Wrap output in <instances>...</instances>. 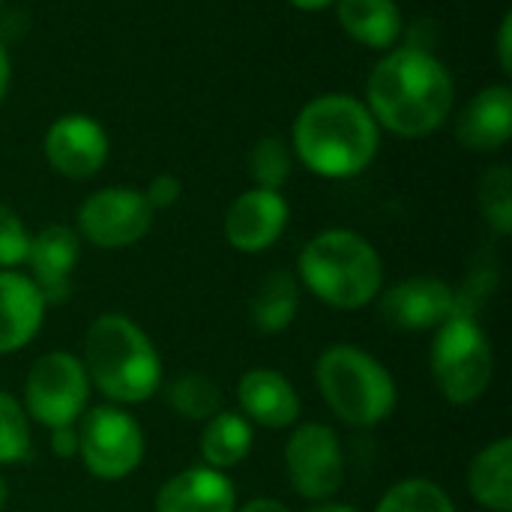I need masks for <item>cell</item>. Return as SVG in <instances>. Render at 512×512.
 Wrapping results in <instances>:
<instances>
[{
	"label": "cell",
	"mask_w": 512,
	"mask_h": 512,
	"mask_svg": "<svg viewBox=\"0 0 512 512\" xmlns=\"http://www.w3.org/2000/svg\"><path fill=\"white\" fill-rule=\"evenodd\" d=\"M300 312V282L291 270L279 267L270 270L249 303V321L261 336H279L285 333Z\"/></svg>",
	"instance_id": "obj_22"
},
{
	"label": "cell",
	"mask_w": 512,
	"mask_h": 512,
	"mask_svg": "<svg viewBox=\"0 0 512 512\" xmlns=\"http://www.w3.org/2000/svg\"><path fill=\"white\" fill-rule=\"evenodd\" d=\"M252 450H255V426L237 408H222L216 417H210L201 426L198 453L207 468L228 474L240 468L252 456Z\"/></svg>",
	"instance_id": "obj_20"
},
{
	"label": "cell",
	"mask_w": 512,
	"mask_h": 512,
	"mask_svg": "<svg viewBox=\"0 0 512 512\" xmlns=\"http://www.w3.org/2000/svg\"><path fill=\"white\" fill-rule=\"evenodd\" d=\"M291 6H297V9H303V12H318V9H327V6H333L336 0H288Z\"/></svg>",
	"instance_id": "obj_35"
},
{
	"label": "cell",
	"mask_w": 512,
	"mask_h": 512,
	"mask_svg": "<svg viewBox=\"0 0 512 512\" xmlns=\"http://www.w3.org/2000/svg\"><path fill=\"white\" fill-rule=\"evenodd\" d=\"M306 512H363L360 507H354V504H342V501H321V504H312Z\"/></svg>",
	"instance_id": "obj_34"
},
{
	"label": "cell",
	"mask_w": 512,
	"mask_h": 512,
	"mask_svg": "<svg viewBox=\"0 0 512 512\" xmlns=\"http://www.w3.org/2000/svg\"><path fill=\"white\" fill-rule=\"evenodd\" d=\"M9 507V486H6V480L0 477V512Z\"/></svg>",
	"instance_id": "obj_36"
},
{
	"label": "cell",
	"mask_w": 512,
	"mask_h": 512,
	"mask_svg": "<svg viewBox=\"0 0 512 512\" xmlns=\"http://www.w3.org/2000/svg\"><path fill=\"white\" fill-rule=\"evenodd\" d=\"M339 27L363 48L390 51L405 33V18L396 0H336Z\"/></svg>",
	"instance_id": "obj_19"
},
{
	"label": "cell",
	"mask_w": 512,
	"mask_h": 512,
	"mask_svg": "<svg viewBox=\"0 0 512 512\" xmlns=\"http://www.w3.org/2000/svg\"><path fill=\"white\" fill-rule=\"evenodd\" d=\"M498 66L504 75L512 72V12L504 15L501 30H498Z\"/></svg>",
	"instance_id": "obj_31"
},
{
	"label": "cell",
	"mask_w": 512,
	"mask_h": 512,
	"mask_svg": "<svg viewBox=\"0 0 512 512\" xmlns=\"http://www.w3.org/2000/svg\"><path fill=\"white\" fill-rule=\"evenodd\" d=\"M237 486L225 471L192 465L171 474L156 498V512H237Z\"/></svg>",
	"instance_id": "obj_16"
},
{
	"label": "cell",
	"mask_w": 512,
	"mask_h": 512,
	"mask_svg": "<svg viewBox=\"0 0 512 512\" xmlns=\"http://www.w3.org/2000/svg\"><path fill=\"white\" fill-rule=\"evenodd\" d=\"M237 411L252 426L282 432L300 423L303 399L279 369L255 366L246 369L237 381Z\"/></svg>",
	"instance_id": "obj_15"
},
{
	"label": "cell",
	"mask_w": 512,
	"mask_h": 512,
	"mask_svg": "<svg viewBox=\"0 0 512 512\" xmlns=\"http://www.w3.org/2000/svg\"><path fill=\"white\" fill-rule=\"evenodd\" d=\"M512 135L510 84H489L477 90L456 117V138L474 153L501 150Z\"/></svg>",
	"instance_id": "obj_18"
},
{
	"label": "cell",
	"mask_w": 512,
	"mask_h": 512,
	"mask_svg": "<svg viewBox=\"0 0 512 512\" xmlns=\"http://www.w3.org/2000/svg\"><path fill=\"white\" fill-rule=\"evenodd\" d=\"M81 258V237L72 225H45L30 237L27 276L36 282L48 306H60L72 294V273Z\"/></svg>",
	"instance_id": "obj_14"
},
{
	"label": "cell",
	"mask_w": 512,
	"mask_h": 512,
	"mask_svg": "<svg viewBox=\"0 0 512 512\" xmlns=\"http://www.w3.org/2000/svg\"><path fill=\"white\" fill-rule=\"evenodd\" d=\"M78 429V456L90 477L117 483L132 477L144 456L147 438L141 423L120 405H93L75 423Z\"/></svg>",
	"instance_id": "obj_7"
},
{
	"label": "cell",
	"mask_w": 512,
	"mask_h": 512,
	"mask_svg": "<svg viewBox=\"0 0 512 512\" xmlns=\"http://www.w3.org/2000/svg\"><path fill=\"white\" fill-rule=\"evenodd\" d=\"M165 402L177 417H183L186 423H201V426L225 408L222 387L204 372L177 375L165 387Z\"/></svg>",
	"instance_id": "obj_23"
},
{
	"label": "cell",
	"mask_w": 512,
	"mask_h": 512,
	"mask_svg": "<svg viewBox=\"0 0 512 512\" xmlns=\"http://www.w3.org/2000/svg\"><path fill=\"white\" fill-rule=\"evenodd\" d=\"M9 81H12V60H9V51L6 45L0 42V105L9 93Z\"/></svg>",
	"instance_id": "obj_33"
},
{
	"label": "cell",
	"mask_w": 512,
	"mask_h": 512,
	"mask_svg": "<svg viewBox=\"0 0 512 512\" xmlns=\"http://www.w3.org/2000/svg\"><path fill=\"white\" fill-rule=\"evenodd\" d=\"M48 303L36 282L18 270H0V357L24 351L45 324Z\"/></svg>",
	"instance_id": "obj_17"
},
{
	"label": "cell",
	"mask_w": 512,
	"mask_h": 512,
	"mask_svg": "<svg viewBox=\"0 0 512 512\" xmlns=\"http://www.w3.org/2000/svg\"><path fill=\"white\" fill-rule=\"evenodd\" d=\"M363 102L381 129L417 141L438 132L453 114L456 81L429 45H396L369 72Z\"/></svg>",
	"instance_id": "obj_1"
},
{
	"label": "cell",
	"mask_w": 512,
	"mask_h": 512,
	"mask_svg": "<svg viewBox=\"0 0 512 512\" xmlns=\"http://www.w3.org/2000/svg\"><path fill=\"white\" fill-rule=\"evenodd\" d=\"M468 492L489 512H512V438H495L468 465Z\"/></svg>",
	"instance_id": "obj_21"
},
{
	"label": "cell",
	"mask_w": 512,
	"mask_h": 512,
	"mask_svg": "<svg viewBox=\"0 0 512 512\" xmlns=\"http://www.w3.org/2000/svg\"><path fill=\"white\" fill-rule=\"evenodd\" d=\"M90 393L93 387L81 357L72 351H48L36 357L24 378L21 405L30 423L42 429L75 426L90 408Z\"/></svg>",
	"instance_id": "obj_8"
},
{
	"label": "cell",
	"mask_w": 512,
	"mask_h": 512,
	"mask_svg": "<svg viewBox=\"0 0 512 512\" xmlns=\"http://www.w3.org/2000/svg\"><path fill=\"white\" fill-rule=\"evenodd\" d=\"M297 282L330 309L360 312L384 291V258L360 231L327 228L300 249Z\"/></svg>",
	"instance_id": "obj_4"
},
{
	"label": "cell",
	"mask_w": 512,
	"mask_h": 512,
	"mask_svg": "<svg viewBox=\"0 0 512 512\" xmlns=\"http://www.w3.org/2000/svg\"><path fill=\"white\" fill-rule=\"evenodd\" d=\"M33 453L30 417L12 393L0 390V468L21 465Z\"/></svg>",
	"instance_id": "obj_27"
},
{
	"label": "cell",
	"mask_w": 512,
	"mask_h": 512,
	"mask_svg": "<svg viewBox=\"0 0 512 512\" xmlns=\"http://www.w3.org/2000/svg\"><path fill=\"white\" fill-rule=\"evenodd\" d=\"M0 9H3V0H0Z\"/></svg>",
	"instance_id": "obj_37"
},
{
	"label": "cell",
	"mask_w": 512,
	"mask_h": 512,
	"mask_svg": "<svg viewBox=\"0 0 512 512\" xmlns=\"http://www.w3.org/2000/svg\"><path fill=\"white\" fill-rule=\"evenodd\" d=\"M81 363L90 387L111 405H144L162 390V357L147 330L123 312H102L90 321Z\"/></svg>",
	"instance_id": "obj_3"
},
{
	"label": "cell",
	"mask_w": 512,
	"mask_h": 512,
	"mask_svg": "<svg viewBox=\"0 0 512 512\" xmlns=\"http://www.w3.org/2000/svg\"><path fill=\"white\" fill-rule=\"evenodd\" d=\"M429 372L435 390L456 408L480 402L495 381V348L477 315L456 312L432 330Z\"/></svg>",
	"instance_id": "obj_6"
},
{
	"label": "cell",
	"mask_w": 512,
	"mask_h": 512,
	"mask_svg": "<svg viewBox=\"0 0 512 512\" xmlns=\"http://www.w3.org/2000/svg\"><path fill=\"white\" fill-rule=\"evenodd\" d=\"M48 450L57 459H75L78 456V429L75 426L48 429Z\"/></svg>",
	"instance_id": "obj_30"
},
{
	"label": "cell",
	"mask_w": 512,
	"mask_h": 512,
	"mask_svg": "<svg viewBox=\"0 0 512 512\" xmlns=\"http://www.w3.org/2000/svg\"><path fill=\"white\" fill-rule=\"evenodd\" d=\"M315 387L333 417L351 429L387 423L399 405V387L390 369L369 351L339 342L318 354Z\"/></svg>",
	"instance_id": "obj_5"
},
{
	"label": "cell",
	"mask_w": 512,
	"mask_h": 512,
	"mask_svg": "<svg viewBox=\"0 0 512 512\" xmlns=\"http://www.w3.org/2000/svg\"><path fill=\"white\" fill-rule=\"evenodd\" d=\"M141 192H144V198H147V204H150L153 210H168V207H174V204L180 201L183 183H180V177L162 171V174H156V177L147 183V189H141Z\"/></svg>",
	"instance_id": "obj_29"
},
{
	"label": "cell",
	"mask_w": 512,
	"mask_h": 512,
	"mask_svg": "<svg viewBox=\"0 0 512 512\" xmlns=\"http://www.w3.org/2000/svg\"><path fill=\"white\" fill-rule=\"evenodd\" d=\"M30 231L24 225V219L9 207L0 204V270H18L27 261V249H30Z\"/></svg>",
	"instance_id": "obj_28"
},
{
	"label": "cell",
	"mask_w": 512,
	"mask_h": 512,
	"mask_svg": "<svg viewBox=\"0 0 512 512\" xmlns=\"http://www.w3.org/2000/svg\"><path fill=\"white\" fill-rule=\"evenodd\" d=\"M291 150L306 171L324 180H351L375 162L381 126L363 99L321 93L300 108L291 129Z\"/></svg>",
	"instance_id": "obj_2"
},
{
	"label": "cell",
	"mask_w": 512,
	"mask_h": 512,
	"mask_svg": "<svg viewBox=\"0 0 512 512\" xmlns=\"http://www.w3.org/2000/svg\"><path fill=\"white\" fill-rule=\"evenodd\" d=\"M153 216L156 210L147 204L141 189L105 186L81 201L75 231L96 249H129L150 234Z\"/></svg>",
	"instance_id": "obj_10"
},
{
	"label": "cell",
	"mask_w": 512,
	"mask_h": 512,
	"mask_svg": "<svg viewBox=\"0 0 512 512\" xmlns=\"http://www.w3.org/2000/svg\"><path fill=\"white\" fill-rule=\"evenodd\" d=\"M285 474L291 489L309 501H333L348 477L342 438L327 423H297L285 441Z\"/></svg>",
	"instance_id": "obj_9"
},
{
	"label": "cell",
	"mask_w": 512,
	"mask_h": 512,
	"mask_svg": "<svg viewBox=\"0 0 512 512\" xmlns=\"http://www.w3.org/2000/svg\"><path fill=\"white\" fill-rule=\"evenodd\" d=\"M237 512H291L282 501H276V498H252V501H246L243 507H237Z\"/></svg>",
	"instance_id": "obj_32"
},
{
	"label": "cell",
	"mask_w": 512,
	"mask_h": 512,
	"mask_svg": "<svg viewBox=\"0 0 512 512\" xmlns=\"http://www.w3.org/2000/svg\"><path fill=\"white\" fill-rule=\"evenodd\" d=\"M378 312L393 330L432 333L459 312V291L438 276H411L378 294Z\"/></svg>",
	"instance_id": "obj_11"
},
{
	"label": "cell",
	"mask_w": 512,
	"mask_h": 512,
	"mask_svg": "<svg viewBox=\"0 0 512 512\" xmlns=\"http://www.w3.org/2000/svg\"><path fill=\"white\" fill-rule=\"evenodd\" d=\"M294 171V150L291 141L282 135H264L252 144L249 150V174L258 189H273L279 192Z\"/></svg>",
	"instance_id": "obj_25"
},
{
	"label": "cell",
	"mask_w": 512,
	"mask_h": 512,
	"mask_svg": "<svg viewBox=\"0 0 512 512\" xmlns=\"http://www.w3.org/2000/svg\"><path fill=\"white\" fill-rule=\"evenodd\" d=\"M291 219V207L282 192L273 189H246L240 192L222 219V231L231 249L243 255H261L279 243Z\"/></svg>",
	"instance_id": "obj_13"
},
{
	"label": "cell",
	"mask_w": 512,
	"mask_h": 512,
	"mask_svg": "<svg viewBox=\"0 0 512 512\" xmlns=\"http://www.w3.org/2000/svg\"><path fill=\"white\" fill-rule=\"evenodd\" d=\"M42 153L54 174L66 180H90L108 162L111 141L105 126L90 114H63L48 126Z\"/></svg>",
	"instance_id": "obj_12"
},
{
	"label": "cell",
	"mask_w": 512,
	"mask_h": 512,
	"mask_svg": "<svg viewBox=\"0 0 512 512\" xmlns=\"http://www.w3.org/2000/svg\"><path fill=\"white\" fill-rule=\"evenodd\" d=\"M375 512H459L450 492L426 477H408L393 483L381 501L375 504Z\"/></svg>",
	"instance_id": "obj_24"
},
{
	"label": "cell",
	"mask_w": 512,
	"mask_h": 512,
	"mask_svg": "<svg viewBox=\"0 0 512 512\" xmlns=\"http://www.w3.org/2000/svg\"><path fill=\"white\" fill-rule=\"evenodd\" d=\"M477 204L486 225L507 237L512 234V171L510 165H492L477 186Z\"/></svg>",
	"instance_id": "obj_26"
}]
</instances>
